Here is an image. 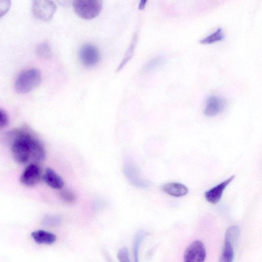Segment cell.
<instances>
[{
    "mask_svg": "<svg viewBox=\"0 0 262 262\" xmlns=\"http://www.w3.org/2000/svg\"><path fill=\"white\" fill-rule=\"evenodd\" d=\"M11 150L16 162L25 164L30 160L39 162L46 157L41 141L26 128L14 129L10 134Z\"/></svg>",
    "mask_w": 262,
    "mask_h": 262,
    "instance_id": "1",
    "label": "cell"
},
{
    "mask_svg": "<svg viewBox=\"0 0 262 262\" xmlns=\"http://www.w3.org/2000/svg\"><path fill=\"white\" fill-rule=\"evenodd\" d=\"M41 81L40 71L36 68L29 69L17 76L14 83L15 90L19 93H27L36 88Z\"/></svg>",
    "mask_w": 262,
    "mask_h": 262,
    "instance_id": "2",
    "label": "cell"
},
{
    "mask_svg": "<svg viewBox=\"0 0 262 262\" xmlns=\"http://www.w3.org/2000/svg\"><path fill=\"white\" fill-rule=\"evenodd\" d=\"M73 7L76 14L85 19H92L97 17L102 8L100 0H75Z\"/></svg>",
    "mask_w": 262,
    "mask_h": 262,
    "instance_id": "3",
    "label": "cell"
},
{
    "mask_svg": "<svg viewBox=\"0 0 262 262\" xmlns=\"http://www.w3.org/2000/svg\"><path fill=\"white\" fill-rule=\"evenodd\" d=\"M56 5L52 1H34L32 11L37 18L45 21L51 20L56 11Z\"/></svg>",
    "mask_w": 262,
    "mask_h": 262,
    "instance_id": "4",
    "label": "cell"
},
{
    "mask_svg": "<svg viewBox=\"0 0 262 262\" xmlns=\"http://www.w3.org/2000/svg\"><path fill=\"white\" fill-rule=\"evenodd\" d=\"M206 251L201 241L192 242L186 248L184 255V262H204Z\"/></svg>",
    "mask_w": 262,
    "mask_h": 262,
    "instance_id": "5",
    "label": "cell"
},
{
    "mask_svg": "<svg viewBox=\"0 0 262 262\" xmlns=\"http://www.w3.org/2000/svg\"><path fill=\"white\" fill-rule=\"evenodd\" d=\"M79 56L81 62L87 67L96 65L100 59L98 49L91 44L82 46L79 50Z\"/></svg>",
    "mask_w": 262,
    "mask_h": 262,
    "instance_id": "6",
    "label": "cell"
},
{
    "mask_svg": "<svg viewBox=\"0 0 262 262\" xmlns=\"http://www.w3.org/2000/svg\"><path fill=\"white\" fill-rule=\"evenodd\" d=\"M41 176V170L39 166L32 163L24 170L20 177V182L26 186H34L40 182Z\"/></svg>",
    "mask_w": 262,
    "mask_h": 262,
    "instance_id": "7",
    "label": "cell"
},
{
    "mask_svg": "<svg viewBox=\"0 0 262 262\" xmlns=\"http://www.w3.org/2000/svg\"><path fill=\"white\" fill-rule=\"evenodd\" d=\"M226 105L224 98L216 96H209L206 102L204 114L208 117H213L221 113Z\"/></svg>",
    "mask_w": 262,
    "mask_h": 262,
    "instance_id": "8",
    "label": "cell"
},
{
    "mask_svg": "<svg viewBox=\"0 0 262 262\" xmlns=\"http://www.w3.org/2000/svg\"><path fill=\"white\" fill-rule=\"evenodd\" d=\"M235 176L232 175L226 180L215 185L205 193L206 201L212 204L217 203L221 199L224 190L234 179Z\"/></svg>",
    "mask_w": 262,
    "mask_h": 262,
    "instance_id": "9",
    "label": "cell"
},
{
    "mask_svg": "<svg viewBox=\"0 0 262 262\" xmlns=\"http://www.w3.org/2000/svg\"><path fill=\"white\" fill-rule=\"evenodd\" d=\"M44 182L51 188L61 190L64 186V181L61 177L54 169L47 168L42 175Z\"/></svg>",
    "mask_w": 262,
    "mask_h": 262,
    "instance_id": "10",
    "label": "cell"
},
{
    "mask_svg": "<svg viewBox=\"0 0 262 262\" xmlns=\"http://www.w3.org/2000/svg\"><path fill=\"white\" fill-rule=\"evenodd\" d=\"M162 190L166 193L174 197L183 196L188 192V189L185 185L177 182L166 183L162 186Z\"/></svg>",
    "mask_w": 262,
    "mask_h": 262,
    "instance_id": "11",
    "label": "cell"
},
{
    "mask_svg": "<svg viewBox=\"0 0 262 262\" xmlns=\"http://www.w3.org/2000/svg\"><path fill=\"white\" fill-rule=\"evenodd\" d=\"M124 173L128 180L134 185L144 188L148 187V183L139 177L136 168L133 165L130 164L126 165L124 167Z\"/></svg>",
    "mask_w": 262,
    "mask_h": 262,
    "instance_id": "12",
    "label": "cell"
},
{
    "mask_svg": "<svg viewBox=\"0 0 262 262\" xmlns=\"http://www.w3.org/2000/svg\"><path fill=\"white\" fill-rule=\"evenodd\" d=\"M31 236L38 244L51 245L55 242L56 236L49 231L38 230L31 233Z\"/></svg>",
    "mask_w": 262,
    "mask_h": 262,
    "instance_id": "13",
    "label": "cell"
},
{
    "mask_svg": "<svg viewBox=\"0 0 262 262\" xmlns=\"http://www.w3.org/2000/svg\"><path fill=\"white\" fill-rule=\"evenodd\" d=\"M232 243L229 241L225 239L224 246L219 262H233L234 250Z\"/></svg>",
    "mask_w": 262,
    "mask_h": 262,
    "instance_id": "14",
    "label": "cell"
},
{
    "mask_svg": "<svg viewBox=\"0 0 262 262\" xmlns=\"http://www.w3.org/2000/svg\"><path fill=\"white\" fill-rule=\"evenodd\" d=\"M146 235L144 231H139L136 235L133 246V254L134 262H139V251L141 245Z\"/></svg>",
    "mask_w": 262,
    "mask_h": 262,
    "instance_id": "15",
    "label": "cell"
},
{
    "mask_svg": "<svg viewBox=\"0 0 262 262\" xmlns=\"http://www.w3.org/2000/svg\"><path fill=\"white\" fill-rule=\"evenodd\" d=\"M37 56L40 58L48 59L52 56V50L47 41H43L39 44L36 49Z\"/></svg>",
    "mask_w": 262,
    "mask_h": 262,
    "instance_id": "16",
    "label": "cell"
},
{
    "mask_svg": "<svg viewBox=\"0 0 262 262\" xmlns=\"http://www.w3.org/2000/svg\"><path fill=\"white\" fill-rule=\"evenodd\" d=\"M225 38V34L222 28H219L214 32L200 40L203 44H210L216 41L222 40Z\"/></svg>",
    "mask_w": 262,
    "mask_h": 262,
    "instance_id": "17",
    "label": "cell"
},
{
    "mask_svg": "<svg viewBox=\"0 0 262 262\" xmlns=\"http://www.w3.org/2000/svg\"><path fill=\"white\" fill-rule=\"evenodd\" d=\"M137 35L136 34H135L134 35L130 46L128 49H127L123 60H122L121 62L120 63L118 68H117V71L121 70L123 68V67L126 64V63L130 59V58H132L134 53L136 45V41L137 40Z\"/></svg>",
    "mask_w": 262,
    "mask_h": 262,
    "instance_id": "18",
    "label": "cell"
},
{
    "mask_svg": "<svg viewBox=\"0 0 262 262\" xmlns=\"http://www.w3.org/2000/svg\"><path fill=\"white\" fill-rule=\"evenodd\" d=\"M61 217L57 215H47L42 220V224L47 227L58 226L61 224Z\"/></svg>",
    "mask_w": 262,
    "mask_h": 262,
    "instance_id": "19",
    "label": "cell"
},
{
    "mask_svg": "<svg viewBox=\"0 0 262 262\" xmlns=\"http://www.w3.org/2000/svg\"><path fill=\"white\" fill-rule=\"evenodd\" d=\"M239 235V229L238 227L232 226L227 230L225 235V239L234 243L237 241Z\"/></svg>",
    "mask_w": 262,
    "mask_h": 262,
    "instance_id": "20",
    "label": "cell"
},
{
    "mask_svg": "<svg viewBox=\"0 0 262 262\" xmlns=\"http://www.w3.org/2000/svg\"><path fill=\"white\" fill-rule=\"evenodd\" d=\"M60 198L65 203L72 204L76 200V195L72 190L69 189H61L59 193Z\"/></svg>",
    "mask_w": 262,
    "mask_h": 262,
    "instance_id": "21",
    "label": "cell"
},
{
    "mask_svg": "<svg viewBox=\"0 0 262 262\" xmlns=\"http://www.w3.org/2000/svg\"><path fill=\"white\" fill-rule=\"evenodd\" d=\"M165 61L164 58L163 56H159L151 60L147 64L146 70L147 71H152L163 65Z\"/></svg>",
    "mask_w": 262,
    "mask_h": 262,
    "instance_id": "22",
    "label": "cell"
},
{
    "mask_svg": "<svg viewBox=\"0 0 262 262\" xmlns=\"http://www.w3.org/2000/svg\"><path fill=\"white\" fill-rule=\"evenodd\" d=\"M117 257L119 262H131L128 250L126 247H123L119 250Z\"/></svg>",
    "mask_w": 262,
    "mask_h": 262,
    "instance_id": "23",
    "label": "cell"
},
{
    "mask_svg": "<svg viewBox=\"0 0 262 262\" xmlns=\"http://www.w3.org/2000/svg\"><path fill=\"white\" fill-rule=\"evenodd\" d=\"M9 123V118L6 112L0 108V128L7 126Z\"/></svg>",
    "mask_w": 262,
    "mask_h": 262,
    "instance_id": "24",
    "label": "cell"
},
{
    "mask_svg": "<svg viewBox=\"0 0 262 262\" xmlns=\"http://www.w3.org/2000/svg\"><path fill=\"white\" fill-rule=\"evenodd\" d=\"M10 6L11 2L10 1L0 0V17L7 13Z\"/></svg>",
    "mask_w": 262,
    "mask_h": 262,
    "instance_id": "25",
    "label": "cell"
},
{
    "mask_svg": "<svg viewBox=\"0 0 262 262\" xmlns=\"http://www.w3.org/2000/svg\"><path fill=\"white\" fill-rule=\"evenodd\" d=\"M147 1L145 0L141 1L139 5V9L140 10L143 9L146 5V3H147Z\"/></svg>",
    "mask_w": 262,
    "mask_h": 262,
    "instance_id": "26",
    "label": "cell"
}]
</instances>
